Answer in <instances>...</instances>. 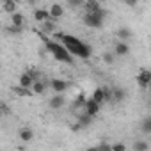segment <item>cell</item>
I'll return each instance as SVG.
<instances>
[{
  "label": "cell",
  "mask_w": 151,
  "mask_h": 151,
  "mask_svg": "<svg viewBox=\"0 0 151 151\" xmlns=\"http://www.w3.org/2000/svg\"><path fill=\"white\" fill-rule=\"evenodd\" d=\"M130 52H132V48H130L128 41H121V39H117V41L114 43V53H116L117 57H128Z\"/></svg>",
  "instance_id": "obj_6"
},
{
  "label": "cell",
  "mask_w": 151,
  "mask_h": 151,
  "mask_svg": "<svg viewBox=\"0 0 151 151\" xmlns=\"http://www.w3.org/2000/svg\"><path fill=\"white\" fill-rule=\"evenodd\" d=\"M11 23L16 25V27H23V25H25V16H23L22 13H18V11L13 13V14H11Z\"/></svg>",
  "instance_id": "obj_18"
},
{
  "label": "cell",
  "mask_w": 151,
  "mask_h": 151,
  "mask_svg": "<svg viewBox=\"0 0 151 151\" xmlns=\"http://www.w3.org/2000/svg\"><path fill=\"white\" fill-rule=\"evenodd\" d=\"M22 2H27V4H34V2H37V0H22Z\"/></svg>",
  "instance_id": "obj_28"
},
{
  "label": "cell",
  "mask_w": 151,
  "mask_h": 151,
  "mask_svg": "<svg viewBox=\"0 0 151 151\" xmlns=\"http://www.w3.org/2000/svg\"><path fill=\"white\" fill-rule=\"evenodd\" d=\"M112 151H126V146L117 142V144H112Z\"/></svg>",
  "instance_id": "obj_27"
},
{
  "label": "cell",
  "mask_w": 151,
  "mask_h": 151,
  "mask_svg": "<svg viewBox=\"0 0 151 151\" xmlns=\"http://www.w3.org/2000/svg\"><path fill=\"white\" fill-rule=\"evenodd\" d=\"M53 39L60 41L75 57H80V59L87 60V59H91V55H93L91 45H89V43H84V41L78 39L77 36H71V34H66V32H59V30H57V32L53 34Z\"/></svg>",
  "instance_id": "obj_1"
},
{
  "label": "cell",
  "mask_w": 151,
  "mask_h": 151,
  "mask_svg": "<svg viewBox=\"0 0 151 151\" xmlns=\"http://www.w3.org/2000/svg\"><path fill=\"white\" fill-rule=\"evenodd\" d=\"M50 16H52V20H55V22L60 20V18L64 16V6H62V4H57V2L52 4V6H50Z\"/></svg>",
  "instance_id": "obj_11"
},
{
  "label": "cell",
  "mask_w": 151,
  "mask_h": 151,
  "mask_svg": "<svg viewBox=\"0 0 151 151\" xmlns=\"http://www.w3.org/2000/svg\"><path fill=\"white\" fill-rule=\"evenodd\" d=\"M32 16H34V20H36L37 23H43V22H46V20L52 18V16H50V9H34Z\"/></svg>",
  "instance_id": "obj_12"
},
{
  "label": "cell",
  "mask_w": 151,
  "mask_h": 151,
  "mask_svg": "<svg viewBox=\"0 0 151 151\" xmlns=\"http://www.w3.org/2000/svg\"><path fill=\"white\" fill-rule=\"evenodd\" d=\"M39 32H43V34H46V36H53L55 32H57V23H55V20H46V22H43V23H39Z\"/></svg>",
  "instance_id": "obj_10"
},
{
  "label": "cell",
  "mask_w": 151,
  "mask_h": 151,
  "mask_svg": "<svg viewBox=\"0 0 151 151\" xmlns=\"http://www.w3.org/2000/svg\"><path fill=\"white\" fill-rule=\"evenodd\" d=\"M39 37H41V41H43V45H45V48H46V52H50L52 53V57L57 60V62H62V64H73V53L60 43V41H57V39H52V37H48L46 34H43V32H39Z\"/></svg>",
  "instance_id": "obj_2"
},
{
  "label": "cell",
  "mask_w": 151,
  "mask_h": 151,
  "mask_svg": "<svg viewBox=\"0 0 151 151\" xmlns=\"http://www.w3.org/2000/svg\"><path fill=\"white\" fill-rule=\"evenodd\" d=\"M86 101H87L86 94L84 93H78V96L75 98V101H73V109H84L86 107Z\"/></svg>",
  "instance_id": "obj_20"
},
{
  "label": "cell",
  "mask_w": 151,
  "mask_h": 151,
  "mask_svg": "<svg viewBox=\"0 0 151 151\" xmlns=\"http://www.w3.org/2000/svg\"><path fill=\"white\" fill-rule=\"evenodd\" d=\"M6 32H7V34H13V36H18V34L23 32V27H16V25L9 23V25L6 27Z\"/></svg>",
  "instance_id": "obj_25"
},
{
  "label": "cell",
  "mask_w": 151,
  "mask_h": 151,
  "mask_svg": "<svg viewBox=\"0 0 151 151\" xmlns=\"http://www.w3.org/2000/svg\"><path fill=\"white\" fill-rule=\"evenodd\" d=\"M13 93L16 94V96H20V98H27V96H36L34 94V91H32V87H23V86H14L13 87Z\"/></svg>",
  "instance_id": "obj_13"
},
{
  "label": "cell",
  "mask_w": 151,
  "mask_h": 151,
  "mask_svg": "<svg viewBox=\"0 0 151 151\" xmlns=\"http://www.w3.org/2000/svg\"><path fill=\"white\" fill-rule=\"evenodd\" d=\"M140 130H142V133H151V116H146L142 121H140Z\"/></svg>",
  "instance_id": "obj_21"
},
{
  "label": "cell",
  "mask_w": 151,
  "mask_h": 151,
  "mask_svg": "<svg viewBox=\"0 0 151 151\" xmlns=\"http://www.w3.org/2000/svg\"><path fill=\"white\" fill-rule=\"evenodd\" d=\"M66 6L69 9H80L86 6V0H66Z\"/></svg>",
  "instance_id": "obj_24"
},
{
  "label": "cell",
  "mask_w": 151,
  "mask_h": 151,
  "mask_svg": "<svg viewBox=\"0 0 151 151\" xmlns=\"http://www.w3.org/2000/svg\"><path fill=\"white\" fill-rule=\"evenodd\" d=\"M149 107H151V101H149Z\"/></svg>",
  "instance_id": "obj_30"
},
{
  "label": "cell",
  "mask_w": 151,
  "mask_h": 151,
  "mask_svg": "<svg viewBox=\"0 0 151 151\" xmlns=\"http://www.w3.org/2000/svg\"><path fill=\"white\" fill-rule=\"evenodd\" d=\"M64 105H66V96H64V93H55V94L48 100V107H50L52 110H60V109H64Z\"/></svg>",
  "instance_id": "obj_5"
},
{
  "label": "cell",
  "mask_w": 151,
  "mask_h": 151,
  "mask_svg": "<svg viewBox=\"0 0 151 151\" xmlns=\"http://www.w3.org/2000/svg\"><path fill=\"white\" fill-rule=\"evenodd\" d=\"M48 89H50V80H46L45 77L37 78V80L32 84V91H34V94H45Z\"/></svg>",
  "instance_id": "obj_8"
},
{
  "label": "cell",
  "mask_w": 151,
  "mask_h": 151,
  "mask_svg": "<svg viewBox=\"0 0 151 151\" xmlns=\"http://www.w3.org/2000/svg\"><path fill=\"white\" fill-rule=\"evenodd\" d=\"M147 91H149V93H151V84H149V87H147Z\"/></svg>",
  "instance_id": "obj_29"
},
{
  "label": "cell",
  "mask_w": 151,
  "mask_h": 151,
  "mask_svg": "<svg viewBox=\"0 0 151 151\" xmlns=\"http://www.w3.org/2000/svg\"><path fill=\"white\" fill-rule=\"evenodd\" d=\"M18 137H20V140H22V142H30V140L34 139V132H32L30 128H27V126H25V128H22V130L18 132Z\"/></svg>",
  "instance_id": "obj_17"
},
{
  "label": "cell",
  "mask_w": 151,
  "mask_h": 151,
  "mask_svg": "<svg viewBox=\"0 0 151 151\" xmlns=\"http://www.w3.org/2000/svg\"><path fill=\"white\" fill-rule=\"evenodd\" d=\"M84 110L87 112V114H91L93 117H96L98 114H100V110H101V105L96 101V100H93V98H87V101H86V107H84Z\"/></svg>",
  "instance_id": "obj_9"
},
{
  "label": "cell",
  "mask_w": 151,
  "mask_h": 151,
  "mask_svg": "<svg viewBox=\"0 0 151 151\" xmlns=\"http://www.w3.org/2000/svg\"><path fill=\"white\" fill-rule=\"evenodd\" d=\"M2 9L7 14L16 13V9H18V0H2Z\"/></svg>",
  "instance_id": "obj_16"
},
{
  "label": "cell",
  "mask_w": 151,
  "mask_h": 151,
  "mask_svg": "<svg viewBox=\"0 0 151 151\" xmlns=\"http://www.w3.org/2000/svg\"><path fill=\"white\" fill-rule=\"evenodd\" d=\"M100 7H101L100 0H86V6H84L86 11H98Z\"/></svg>",
  "instance_id": "obj_22"
},
{
  "label": "cell",
  "mask_w": 151,
  "mask_h": 151,
  "mask_svg": "<svg viewBox=\"0 0 151 151\" xmlns=\"http://www.w3.org/2000/svg\"><path fill=\"white\" fill-rule=\"evenodd\" d=\"M137 86L142 89V91H147V87H149V84H151V69H147V68H142L139 73H137Z\"/></svg>",
  "instance_id": "obj_4"
},
{
  "label": "cell",
  "mask_w": 151,
  "mask_h": 151,
  "mask_svg": "<svg viewBox=\"0 0 151 151\" xmlns=\"http://www.w3.org/2000/svg\"><path fill=\"white\" fill-rule=\"evenodd\" d=\"M69 82L68 80H62V78H52L50 80V89L53 93H66L69 89Z\"/></svg>",
  "instance_id": "obj_7"
},
{
  "label": "cell",
  "mask_w": 151,
  "mask_h": 151,
  "mask_svg": "<svg viewBox=\"0 0 151 151\" xmlns=\"http://www.w3.org/2000/svg\"><path fill=\"white\" fill-rule=\"evenodd\" d=\"M116 37L121 39V41H130V39L133 37V32H132V29H128V27H119V29L116 30Z\"/></svg>",
  "instance_id": "obj_14"
},
{
  "label": "cell",
  "mask_w": 151,
  "mask_h": 151,
  "mask_svg": "<svg viewBox=\"0 0 151 151\" xmlns=\"http://www.w3.org/2000/svg\"><path fill=\"white\" fill-rule=\"evenodd\" d=\"M105 18H107V11H105L103 7H100L98 11H86L82 22L86 23V27H91V29H101Z\"/></svg>",
  "instance_id": "obj_3"
},
{
  "label": "cell",
  "mask_w": 151,
  "mask_h": 151,
  "mask_svg": "<svg viewBox=\"0 0 151 151\" xmlns=\"http://www.w3.org/2000/svg\"><path fill=\"white\" fill-rule=\"evenodd\" d=\"M126 98V91L123 89V87H119V86H114L112 87V101L114 103H119V101H123Z\"/></svg>",
  "instance_id": "obj_15"
},
{
  "label": "cell",
  "mask_w": 151,
  "mask_h": 151,
  "mask_svg": "<svg viewBox=\"0 0 151 151\" xmlns=\"http://www.w3.org/2000/svg\"><path fill=\"white\" fill-rule=\"evenodd\" d=\"M121 2L124 6H128V7H137L139 6V0H121Z\"/></svg>",
  "instance_id": "obj_26"
},
{
  "label": "cell",
  "mask_w": 151,
  "mask_h": 151,
  "mask_svg": "<svg viewBox=\"0 0 151 151\" xmlns=\"http://www.w3.org/2000/svg\"><path fill=\"white\" fill-rule=\"evenodd\" d=\"M132 149H133V151H147V149H149V142H147V140L139 139V140H135V142H133Z\"/></svg>",
  "instance_id": "obj_19"
},
{
  "label": "cell",
  "mask_w": 151,
  "mask_h": 151,
  "mask_svg": "<svg viewBox=\"0 0 151 151\" xmlns=\"http://www.w3.org/2000/svg\"><path fill=\"white\" fill-rule=\"evenodd\" d=\"M116 53L114 52H103V55H101V59H103V62L105 64H109V66H112L114 62H116Z\"/></svg>",
  "instance_id": "obj_23"
}]
</instances>
